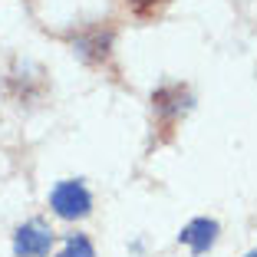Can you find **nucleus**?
Instances as JSON below:
<instances>
[{"label": "nucleus", "instance_id": "3", "mask_svg": "<svg viewBox=\"0 0 257 257\" xmlns=\"http://www.w3.org/2000/svg\"><path fill=\"white\" fill-rule=\"evenodd\" d=\"M214 237H218V224H214V221H208V218L191 221V224L182 231V241L188 244L195 254H204V250L214 244Z\"/></svg>", "mask_w": 257, "mask_h": 257}, {"label": "nucleus", "instance_id": "2", "mask_svg": "<svg viewBox=\"0 0 257 257\" xmlns=\"http://www.w3.org/2000/svg\"><path fill=\"white\" fill-rule=\"evenodd\" d=\"M50 244H53V234L43 231L40 224H23L14 237V247L20 257H43L50 250Z\"/></svg>", "mask_w": 257, "mask_h": 257}, {"label": "nucleus", "instance_id": "6", "mask_svg": "<svg viewBox=\"0 0 257 257\" xmlns=\"http://www.w3.org/2000/svg\"><path fill=\"white\" fill-rule=\"evenodd\" d=\"M247 257H257V250H250V254H247Z\"/></svg>", "mask_w": 257, "mask_h": 257}, {"label": "nucleus", "instance_id": "4", "mask_svg": "<svg viewBox=\"0 0 257 257\" xmlns=\"http://www.w3.org/2000/svg\"><path fill=\"white\" fill-rule=\"evenodd\" d=\"M60 257H96V250H92L89 237H83V234H73V237L66 241V250H63Z\"/></svg>", "mask_w": 257, "mask_h": 257}, {"label": "nucleus", "instance_id": "5", "mask_svg": "<svg viewBox=\"0 0 257 257\" xmlns=\"http://www.w3.org/2000/svg\"><path fill=\"white\" fill-rule=\"evenodd\" d=\"M128 4H132V7L139 10V14H149V10L155 7V4H162V0H128Z\"/></svg>", "mask_w": 257, "mask_h": 257}, {"label": "nucleus", "instance_id": "1", "mask_svg": "<svg viewBox=\"0 0 257 257\" xmlns=\"http://www.w3.org/2000/svg\"><path fill=\"white\" fill-rule=\"evenodd\" d=\"M50 204H53V211L60 214V218H86L89 208H92V198L79 182H63V185L53 188Z\"/></svg>", "mask_w": 257, "mask_h": 257}]
</instances>
